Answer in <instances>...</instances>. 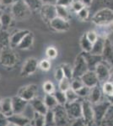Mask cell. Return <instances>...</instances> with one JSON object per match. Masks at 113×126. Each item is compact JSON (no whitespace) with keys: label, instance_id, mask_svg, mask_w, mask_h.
Returning a JSON list of instances; mask_svg holds the SVG:
<instances>
[{"label":"cell","instance_id":"1","mask_svg":"<svg viewBox=\"0 0 113 126\" xmlns=\"http://www.w3.org/2000/svg\"><path fill=\"white\" fill-rule=\"evenodd\" d=\"M92 23L98 27L111 26L113 24V10L104 8L98 10L91 18Z\"/></svg>","mask_w":113,"mask_h":126},{"label":"cell","instance_id":"2","mask_svg":"<svg viewBox=\"0 0 113 126\" xmlns=\"http://www.w3.org/2000/svg\"><path fill=\"white\" fill-rule=\"evenodd\" d=\"M20 57L13 47L1 49L0 51V64L5 68H13L18 64Z\"/></svg>","mask_w":113,"mask_h":126},{"label":"cell","instance_id":"3","mask_svg":"<svg viewBox=\"0 0 113 126\" xmlns=\"http://www.w3.org/2000/svg\"><path fill=\"white\" fill-rule=\"evenodd\" d=\"M11 14L16 20H25L30 18L31 15V10L25 4L23 0H17L11 6Z\"/></svg>","mask_w":113,"mask_h":126},{"label":"cell","instance_id":"4","mask_svg":"<svg viewBox=\"0 0 113 126\" xmlns=\"http://www.w3.org/2000/svg\"><path fill=\"white\" fill-rule=\"evenodd\" d=\"M92 106L94 114V123H96V125H101L102 121L112 105L108 102V100H106L92 104Z\"/></svg>","mask_w":113,"mask_h":126},{"label":"cell","instance_id":"5","mask_svg":"<svg viewBox=\"0 0 113 126\" xmlns=\"http://www.w3.org/2000/svg\"><path fill=\"white\" fill-rule=\"evenodd\" d=\"M73 68V78H80L85 73L89 71V66H88L87 62H86L83 52L77 56Z\"/></svg>","mask_w":113,"mask_h":126},{"label":"cell","instance_id":"6","mask_svg":"<svg viewBox=\"0 0 113 126\" xmlns=\"http://www.w3.org/2000/svg\"><path fill=\"white\" fill-rule=\"evenodd\" d=\"M53 110L56 126H68L70 124V117L68 114L65 106L58 104Z\"/></svg>","mask_w":113,"mask_h":126},{"label":"cell","instance_id":"7","mask_svg":"<svg viewBox=\"0 0 113 126\" xmlns=\"http://www.w3.org/2000/svg\"><path fill=\"white\" fill-rule=\"evenodd\" d=\"M39 68V62L36 57H29L24 61L20 71L21 77H29L36 73Z\"/></svg>","mask_w":113,"mask_h":126},{"label":"cell","instance_id":"8","mask_svg":"<svg viewBox=\"0 0 113 126\" xmlns=\"http://www.w3.org/2000/svg\"><path fill=\"white\" fill-rule=\"evenodd\" d=\"M82 119L87 126L92 125L93 123H94L93 106L89 99H85L82 102Z\"/></svg>","mask_w":113,"mask_h":126},{"label":"cell","instance_id":"9","mask_svg":"<svg viewBox=\"0 0 113 126\" xmlns=\"http://www.w3.org/2000/svg\"><path fill=\"white\" fill-rule=\"evenodd\" d=\"M37 92H38L37 85L28 84L20 87L17 93V95L19 97H22L24 100L30 102L32 99H34L35 97H36Z\"/></svg>","mask_w":113,"mask_h":126},{"label":"cell","instance_id":"10","mask_svg":"<svg viewBox=\"0 0 113 126\" xmlns=\"http://www.w3.org/2000/svg\"><path fill=\"white\" fill-rule=\"evenodd\" d=\"M64 106L70 119H75L82 118V102H79V100L70 103L68 102Z\"/></svg>","mask_w":113,"mask_h":126},{"label":"cell","instance_id":"11","mask_svg":"<svg viewBox=\"0 0 113 126\" xmlns=\"http://www.w3.org/2000/svg\"><path fill=\"white\" fill-rule=\"evenodd\" d=\"M94 72L97 75L100 82H105L110 80V68L106 65V62H104V61L99 62L96 65L95 68H94Z\"/></svg>","mask_w":113,"mask_h":126},{"label":"cell","instance_id":"12","mask_svg":"<svg viewBox=\"0 0 113 126\" xmlns=\"http://www.w3.org/2000/svg\"><path fill=\"white\" fill-rule=\"evenodd\" d=\"M49 26L56 32H67L70 29V23L68 20L57 17L49 22Z\"/></svg>","mask_w":113,"mask_h":126},{"label":"cell","instance_id":"13","mask_svg":"<svg viewBox=\"0 0 113 126\" xmlns=\"http://www.w3.org/2000/svg\"><path fill=\"white\" fill-rule=\"evenodd\" d=\"M41 16L45 22H49L57 17V9L56 5L53 4H43L40 10Z\"/></svg>","mask_w":113,"mask_h":126},{"label":"cell","instance_id":"14","mask_svg":"<svg viewBox=\"0 0 113 126\" xmlns=\"http://www.w3.org/2000/svg\"><path fill=\"white\" fill-rule=\"evenodd\" d=\"M80 79H81L82 82L85 84V86L89 87L90 88L99 85V82H100L97 75H96L94 71L89 70L87 72L85 73V74L80 78Z\"/></svg>","mask_w":113,"mask_h":126},{"label":"cell","instance_id":"15","mask_svg":"<svg viewBox=\"0 0 113 126\" xmlns=\"http://www.w3.org/2000/svg\"><path fill=\"white\" fill-rule=\"evenodd\" d=\"M102 58L105 62L113 66V44L108 38H106V41H105Z\"/></svg>","mask_w":113,"mask_h":126},{"label":"cell","instance_id":"16","mask_svg":"<svg viewBox=\"0 0 113 126\" xmlns=\"http://www.w3.org/2000/svg\"><path fill=\"white\" fill-rule=\"evenodd\" d=\"M0 113L7 118L14 114L13 106H12V97L2 98L0 102Z\"/></svg>","mask_w":113,"mask_h":126},{"label":"cell","instance_id":"17","mask_svg":"<svg viewBox=\"0 0 113 126\" xmlns=\"http://www.w3.org/2000/svg\"><path fill=\"white\" fill-rule=\"evenodd\" d=\"M28 101L24 100L18 95L12 97V106L14 113H22L28 104Z\"/></svg>","mask_w":113,"mask_h":126},{"label":"cell","instance_id":"18","mask_svg":"<svg viewBox=\"0 0 113 126\" xmlns=\"http://www.w3.org/2000/svg\"><path fill=\"white\" fill-rule=\"evenodd\" d=\"M28 33H30V30H20L14 32L10 35V46L13 48L17 47L21 42V40L24 39V37Z\"/></svg>","mask_w":113,"mask_h":126},{"label":"cell","instance_id":"19","mask_svg":"<svg viewBox=\"0 0 113 126\" xmlns=\"http://www.w3.org/2000/svg\"><path fill=\"white\" fill-rule=\"evenodd\" d=\"M30 103L32 109H34V112H37V113L45 115L48 111V109H47L46 105L45 104L44 100H42L38 97H35L34 99L30 101Z\"/></svg>","mask_w":113,"mask_h":126},{"label":"cell","instance_id":"20","mask_svg":"<svg viewBox=\"0 0 113 126\" xmlns=\"http://www.w3.org/2000/svg\"><path fill=\"white\" fill-rule=\"evenodd\" d=\"M102 88H100L99 87V85L97 86L91 87L90 88V92L88 97V99L92 104L94 103H97L101 101V97H102Z\"/></svg>","mask_w":113,"mask_h":126},{"label":"cell","instance_id":"21","mask_svg":"<svg viewBox=\"0 0 113 126\" xmlns=\"http://www.w3.org/2000/svg\"><path fill=\"white\" fill-rule=\"evenodd\" d=\"M10 123H13L17 126H25L30 124V119L22 113H14L10 117L8 118Z\"/></svg>","mask_w":113,"mask_h":126},{"label":"cell","instance_id":"22","mask_svg":"<svg viewBox=\"0 0 113 126\" xmlns=\"http://www.w3.org/2000/svg\"><path fill=\"white\" fill-rule=\"evenodd\" d=\"M34 39H35V36L33 32L30 31V33L26 34L24 37V39L21 40V42L19 44L17 48L20 49V50H29V49L33 46Z\"/></svg>","mask_w":113,"mask_h":126},{"label":"cell","instance_id":"23","mask_svg":"<svg viewBox=\"0 0 113 126\" xmlns=\"http://www.w3.org/2000/svg\"><path fill=\"white\" fill-rule=\"evenodd\" d=\"M105 41H106V38L99 36L97 40L93 44V47L90 51V54L95 55V56H102L105 46Z\"/></svg>","mask_w":113,"mask_h":126},{"label":"cell","instance_id":"24","mask_svg":"<svg viewBox=\"0 0 113 126\" xmlns=\"http://www.w3.org/2000/svg\"><path fill=\"white\" fill-rule=\"evenodd\" d=\"M14 18L11 12H2L0 14V20L2 24V29L7 30L13 24Z\"/></svg>","mask_w":113,"mask_h":126},{"label":"cell","instance_id":"25","mask_svg":"<svg viewBox=\"0 0 113 126\" xmlns=\"http://www.w3.org/2000/svg\"><path fill=\"white\" fill-rule=\"evenodd\" d=\"M10 34L7 30H0V48H6L10 46Z\"/></svg>","mask_w":113,"mask_h":126},{"label":"cell","instance_id":"26","mask_svg":"<svg viewBox=\"0 0 113 126\" xmlns=\"http://www.w3.org/2000/svg\"><path fill=\"white\" fill-rule=\"evenodd\" d=\"M79 44H80V47H81L83 52L90 53V51H91V50H92V47H93V44L88 40L85 33L81 36V38H80Z\"/></svg>","mask_w":113,"mask_h":126},{"label":"cell","instance_id":"27","mask_svg":"<svg viewBox=\"0 0 113 126\" xmlns=\"http://www.w3.org/2000/svg\"><path fill=\"white\" fill-rule=\"evenodd\" d=\"M57 9V17L62 18V19L69 21L71 19V14L68 10V7H64V6L56 5Z\"/></svg>","mask_w":113,"mask_h":126},{"label":"cell","instance_id":"28","mask_svg":"<svg viewBox=\"0 0 113 126\" xmlns=\"http://www.w3.org/2000/svg\"><path fill=\"white\" fill-rule=\"evenodd\" d=\"M44 103L48 109H54L58 105V103H57L54 94H47V93H46L44 97Z\"/></svg>","mask_w":113,"mask_h":126},{"label":"cell","instance_id":"29","mask_svg":"<svg viewBox=\"0 0 113 126\" xmlns=\"http://www.w3.org/2000/svg\"><path fill=\"white\" fill-rule=\"evenodd\" d=\"M25 3V4L30 8L31 11H36V10H41L43 3L42 0H23Z\"/></svg>","mask_w":113,"mask_h":126},{"label":"cell","instance_id":"30","mask_svg":"<svg viewBox=\"0 0 113 126\" xmlns=\"http://www.w3.org/2000/svg\"><path fill=\"white\" fill-rule=\"evenodd\" d=\"M33 126H46L45 115L37 112H34L33 117Z\"/></svg>","mask_w":113,"mask_h":126},{"label":"cell","instance_id":"31","mask_svg":"<svg viewBox=\"0 0 113 126\" xmlns=\"http://www.w3.org/2000/svg\"><path fill=\"white\" fill-rule=\"evenodd\" d=\"M102 126H113V106H111L101 124Z\"/></svg>","mask_w":113,"mask_h":126},{"label":"cell","instance_id":"32","mask_svg":"<svg viewBox=\"0 0 113 126\" xmlns=\"http://www.w3.org/2000/svg\"><path fill=\"white\" fill-rule=\"evenodd\" d=\"M53 94H54L55 97H56L58 104L63 105V106H64V105L68 103L66 93L65 92H63V91H61V90H58V91H55V93H53Z\"/></svg>","mask_w":113,"mask_h":126},{"label":"cell","instance_id":"33","mask_svg":"<svg viewBox=\"0 0 113 126\" xmlns=\"http://www.w3.org/2000/svg\"><path fill=\"white\" fill-rule=\"evenodd\" d=\"M61 66L63 70V72H64L65 78L72 80V79L73 78V66H72L70 64H68V63H63V64L61 65Z\"/></svg>","mask_w":113,"mask_h":126},{"label":"cell","instance_id":"34","mask_svg":"<svg viewBox=\"0 0 113 126\" xmlns=\"http://www.w3.org/2000/svg\"><path fill=\"white\" fill-rule=\"evenodd\" d=\"M45 119H46V126H56L54 113L52 109H48L47 113L45 114Z\"/></svg>","mask_w":113,"mask_h":126},{"label":"cell","instance_id":"35","mask_svg":"<svg viewBox=\"0 0 113 126\" xmlns=\"http://www.w3.org/2000/svg\"><path fill=\"white\" fill-rule=\"evenodd\" d=\"M101 88H102V92L106 94V96L113 94V82H112V81H107V82H103Z\"/></svg>","mask_w":113,"mask_h":126},{"label":"cell","instance_id":"36","mask_svg":"<svg viewBox=\"0 0 113 126\" xmlns=\"http://www.w3.org/2000/svg\"><path fill=\"white\" fill-rule=\"evenodd\" d=\"M57 55H58V51H57V48L53 46H50L46 48V56L47 58L50 59V60H53V59H56L57 57Z\"/></svg>","mask_w":113,"mask_h":126},{"label":"cell","instance_id":"37","mask_svg":"<svg viewBox=\"0 0 113 126\" xmlns=\"http://www.w3.org/2000/svg\"><path fill=\"white\" fill-rule=\"evenodd\" d=\"M71 81L72 80L67 78H64L63 80L60 81L58 84L59 90L63 91V92H66L69 88H71Z\"/></svg>","mask_w":113,"mask_h":126},{"label":"cell","instance_id":"38","mask_svg":"<svg viewBox=\"0 0 113 126\" xmlns=\"http://www.w3.org/2000/svg\"><path fill=\"white\" fill-rule=\"evenodd\" d=\"M66 97H67V100L68 103L70 102H74L79 99V96L77 94V93L74 90H73L72 88H69L68 90L66 91Z\"/></svg>","mask_w":113,"mask_h":126},{"label":"cell","instance_id":"39","mask_svg":"<svg viewBox=\"0 0 113 126\" xmlns=\"http://www.w3.org/2000/svg\"><path fill=\"white\" fill-rule=\"evenodd\" d=\"M42 87H43V90L44 92L47 93V94H53L55 93V87H54V84L51 82V81H46L42 85Z\"/></svg>","mask_w":113,"mask_h":126},{"label":"cell","instance_id":"40","mask_svg":"<svg viewBox=\"0 0 113 126\" xmlns=\"http://www.w3.org/2000/svg\"><path fill=\"white\" fill-rule=\"evenodd\" d=\"M52 67V63L48 59H42L39 62V68L43 72H48Z\"/></svg>","mask_w":113,"mask_h":126},{"label":"cell","instance_id":"41","mask_svg":"<svg viewBox=\"0 0 113 126\" xmlns=\"http://www.w3.org/2000/svg\"><path fill=\"white\" fill-rule=\"evenodd\" d=\"M77 17L81 21H87L90 17V11L87 7H85L83 9H81L79 12L77 13Z\"/></svg>","mask_w":113,"mask_h":126},{"label":"cell","instance_id":"42","mask_svg":"<svg viewBox=\"0 0 113 126\" xmlns=\"http://www.w3.org/2000/svg\"><path fill=\"white\" fill-rule=\"evenodd\" d=\"M84 86H85V84H84L83 82H82V80L80 78H73L72 79L71 88L73 89V90L77 91Z\"/></svg>","mask_w":113,"mask_h":126},{"label":"cell","instance_id":"43","mask_svg":"<svg viewBox=\"0 0 113 126\" xmlns=\"http://www.w3.org/2000/svg\"><path fill=\"white\" fill-rule=\"evenodd\" d=\"M85 7V6L83 3H82L81 0H76V1H73L71 5V8H72V9H73V11L75 12L76 14H77L78 12H79L81 9H83Z\"/></svg>","mask_w":113,"mask_h":126},{"label":"cell","instance_id":"44","mask_svg":"<svg viewBox=\"0 0 113 126\" xmlns=\"http://www.w3.org/2000/svg\"><path fill=\"white\" fill-rule=\"evenodd\" d=\"M54 78H55V79H56V81H57L58 82L65 78L64 72H63V68H62L61 66H57V67L56 68V70H55Z\"/></svg>","mask_w":113,"mask_h":126},{"label":"cell","instance_id":"45","mask_svg":"<svg viewBox=\"0 0 113 126\" xmlns=\"http://www.w3.org/2000/svg\"><path fill=\"white\" fill-rule=\"evenodd\" d=\"M75 92L77 93V94L79 95V97H89V94H90V87L84 86V87H82L81 88H79V90L75 91Z\"/></svg>","mask_w":113,"mask_h":126},{"label":"cell","instance_id":"46","mask_svg":"<svg viewBox=\"0 0 113 126\" xmlns=\"http://www.w3.org/2000/svg\"><path fill=\"white\" fill-rule=\"evenodd\" d=\"M85 34H86V36H87L88 40H89L92 44H94V42L97 40L98 37H99L98 33L96 31H94V30H89V31H87Z\"/></svg>","mask_w":113,"mask_h":126},{"label":"cell","instance_id":"47","mask_svg":"<svg viewBox=\"0 0 113 126\" xmlns=\"http://www.w3.org/2000/svg\"><path fill=\"white\" fill-rule=\"evenodd\" d=\"M74 0H57L56 5H60V6H64V7H69L72 5L73 2Z\"/></svg>","mask_w":113,"mask_h":126},{"label":"cell","instance_id":"48","mask_svg":"<svg viewBox=\"0 0 113 126\" xmlns=\"http://www.w3.org/2000/svg\"><path fill=\"white\" fill-rule=\"evenodd\" d=\"M85 123L84 121V119L82 118L79 119H75L74 121H73L72 123L69 125V126H85Z\"/></svg>","mask_w":113,"mask_h":126},{"label":"cell","instance_id":"49","mask_svg":"<svg viewBox=\"0 0 113 126\" xmlns=\"http://www.w3.org/2000/svg\"><path fill=\"white\" fill-rule=\"evenodd\" d=\"M9 121L8 118L0 113V126H7L9 125Z\"/></svg>","mask_w":113,"mask_h":126},{"label":"cell","instance_id":"50","mask_svg":"<svg viewBox=\"0 0 113 126\" xmlns=\"http://www.w3.org/2000/svg\"><path fill=\"white\" fill-rule=\"evenodd\" d=\"M3 6H10L13 5L17 0H0Z\"/></svg>","mask_w":113,"mask_h":126},{"label":"cell","instance_id":"51","mask_svg":"<svg viewBox=\"0 0 113 126\" xmlns=\"http://www.w3.org/2000/svg\"><path fill=\"white\" fill-rule=\"evenodd\" d=\"M57 0H42L43 4H53V5L57 4Z\"/></svg>","mask_w":113,"mask_h":126},{"label":"cell","instance_id":"52","mask_svg":"<svg viewBox=\"0 0 113 126\" xmlns=\"http://www.w3.org/2000/svg\"><path fill=\"white\" fill-rule=\"evenodd\" d=\"M82 1V3L85 4V7H87V8H89L90 5H91V3H92V1L93 0H81Z\"/></svg>","mask_w":113,"mask_h":126},{"label":"cell","instance_id":"53","mask_svg":"<svg viewBox=\"0 0 113 126\" xmlns=\"http://www.w3.org/2000/svg\"><path fill=\"white\" fill-rule=\"evenodd\" d=\"M106 99L108 100V102L111 103V105L113 106V94L112 95H107L106 96Z\"/></svg>","mask_w":113,"mask_h":126},{"label":"cell","instance_id":"54","mask_svg":"<svg viewBox=\"0 0 113 126\" xmlns=\"http://www.w3.org/2000/svg\"><path fill=\"white\" fill-rule=\"evenodd\" d=\"M109 81H112V82H113V70L111 72V75H110V80Z\"/></svg>","mask_w":113,"mask_h":126},{"label":"cell","instance_id":"55","mask_svg":"<svg viewBox=\"0 0 113 126\" xmlns=\"http://www.w3.org/2000/svg\"><path fill=\"white\" fill-rule=\"evenodd\" d=\"M3 3H1V1H0V12L2 11V9H3Z\"/></svg>","mask_w":113,"mask_h":126},{"label":"cell","instance_id":"56","mask_svg":"<svg viewBox=\"0 0 113 126\" xmlns=\"http://www.w3.org/2000/svg\"><path fill=\"white\" fill-rule=\"evenodd\" d=\"M7 126H17V125H14V124H13V123H10V122H9V125H8Z\"/></svg>","mask_w":113,"mask_h":126},{"label":"cell","instance_id":"57","mask_svg":"<svg viewBox=\"0 0 113 126\" xmlns=\"http://www.w3.org/2000/svg\"><path fill=\"white\" fill-rule=\"evenodd\" d=\"M25 126H33V125H31V124H30H30H28V125H26Z\"/></svg>","mask_w":113,"mask_h":126},{"label":"cell","instance_id":"58","mask_svg":"<svg viewBox=\"0 0 113 126\" xmlns=\"http://www.w3.org/2000/svg\"><path fill=\"white\" fill-rule=\"evenodd\" d=\"M2 29V24H1V20H0V30Z\"/></svg>","mask_w":113,"mask_h":126},{"label":"cell","instance_id":"59","mask_svg":"<svg viewBox=\"0 0 113 126\" xmlns=\"http://www.w3.org/2000/svg\"><path fill=\"white\" fill-rule=\"evenodd\" d=\"M1 100H2V97H1V96H0V102H1Z\"/></svg>","mask_w":113,"mask_h":126},{"label":"cell","instance_id":"60","mask_svg":"<svg viewBox=\"0 0 113 126\" xmlns=\"http://www.w3.org/2000/svg\"><path fill=\"white\" fill-rule=\"evenodd\" d=\"M0 79H1V74H0Z\"/></svg>","mask_w":113,"mask_h":126}]
</instances>
